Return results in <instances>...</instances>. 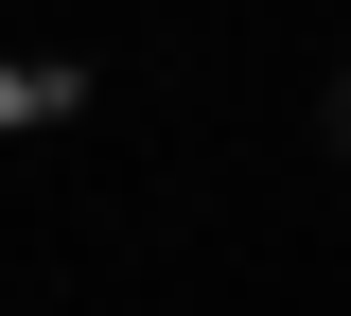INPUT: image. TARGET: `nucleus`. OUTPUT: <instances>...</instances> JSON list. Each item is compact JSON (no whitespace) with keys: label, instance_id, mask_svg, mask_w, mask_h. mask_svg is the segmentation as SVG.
I'll list each match as a JSON object with an SVG mask.
<instances>
[{"label":"nucleus","instance_id":"f257e3e1","mask_svg":"<svg viewBox=\"0 0 351 316\" xmlns=\"http://www.w3.org/2000/svg\"><path fill=\"white\" fill-rule=\"evenodd\" d=\"M316 123H334V158H351V71H334V106H316Z\"/></svg>","mask_w":351,"mask_h":316}]
</instances>
